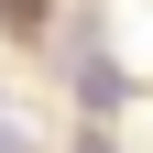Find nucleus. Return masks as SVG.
Wrapping results in <instances>:
<instances>
[{
  "instance_id": "obj_2",
  "label": "nucleus",
  "mask_w": 153,
  "mask_h": 153,
  "mask_svg": "<svg viewBox=\"0 0 153 153\" xmlns=\"http://www.w3.org/2000/svg\"><path fill=\"white\" fill-rule=\"evenodd\" d=\"M0 153H33V120L22 109H0Z\"/></svg>"
},
{
  "instance_id": "obj_1",
  "label": "nucleus",
  "mask_w": 153,
  "mask_h": 153,
  "mask_svg": "<svg viewBox=\"0 0 153 153\" xmlns=\"http://www.w3.org/2000/svg\"><path fill=\"white\" fill-rule=\"evenodd\" d=\"M120 88H131V76L109 66V55H76V99H88V109H120Z\"/></svg>"
}]
</instances>
